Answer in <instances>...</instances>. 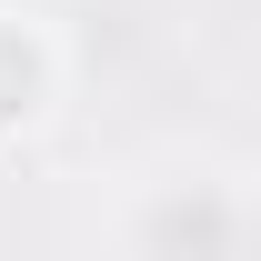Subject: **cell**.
Instances as JSON below:
<instances>
[{"instance_id":"6da1fadb","label":"cell","mask_w":261,"mask_h":261,"mask_svg":"<svg viewBox=\"0 0 261 261\" xmlns=\"http://www.w3.org/2000/svg\"><path fill=\"white\" fill-rule=\"evenodd\" d=\"M50 100H61V50H50V31H40L31 10H0V141L40 130Z\"/></svg>"},{"instance_id":"7a4b0ae2","label":"cell","mask_w":261,"mask_h":261,"mask_svg":"<svg viewBox=\"0 0 261 261\" xmlns=\"http://www.w3.org/2000/svg\"><path fill=\"white\" fill-rule=\"evenodd\" d=\"M141 241H151V251H221V241H231V211H221V201H191V211L161 201V211L141 221Z\"/></svg>"}]
</instances>
